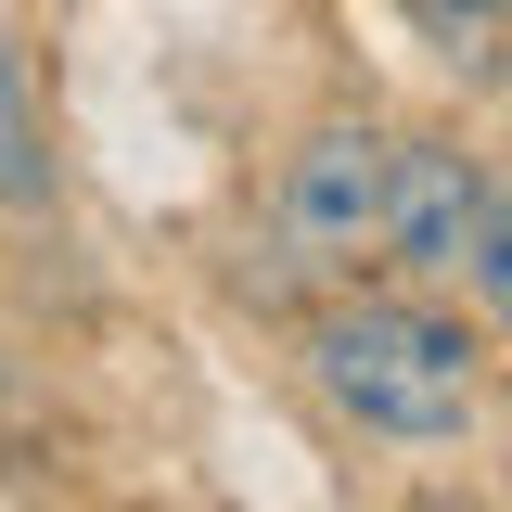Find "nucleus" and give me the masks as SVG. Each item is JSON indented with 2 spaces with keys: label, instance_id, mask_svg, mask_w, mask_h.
<instances>
[{
  "label": "nucleus",
  "instance_id": "nucleus-4",
  "mask_svg": "<svg viewBox=\"0 0 512 512\" xmlns=\"http://www.w3.org/2000/svg\"><path fill=\"white\" fill-rule=\"evenodd\" d=\"M0 205H13V218L52 205V128H39V77H26L13 13H0Z\"/></svg>",
  "mask_w": 512,
  "mask_h": 512
},
{
  "label": "nucleus",
  "instance_id": "nucleus-1",
  "mask_svg": "<svg viewBox=\"0 0 512 512\" xmlns=\"http://www.w3.org/2000/svg\"><path fill=\"white\" fill-rule=\"evenodd\" d=\"M308 384L333 423L384 448H461L487 410V346L436 295H333L308 320Z\"/></svg>",
  "mask_w": 512,
  "mask_h": 512
},
{
  "label": "nucleus",
  "instance_id": "nucleus-5",
  "mask_svg": "<svg viewBox=\"0 0 512 512\" xmlns=\"http://www.w3.org/2000/svg\"><path fill=\"white\" fill-rule=\"evenodd\" d=\"M410 26H423V52L448 64V77H512V0H397Z\"/></svg>",
  "mask_w": 512,
  "mask_h": 512
},
{
  "label": "nucleus",
  "instance_id": "nucleus-3",
  "mask_svg": "<svg viewBox=\"0 0 512 512\" xmlns=\"http://www.w3.org/2000/svg\"><path fill=\"white\" fill-rule=\"evenodd\" d=\"M487 231V167L461 141H397V192H384V269L410 282H461Z\"/></svg>",
  "mask_w": 512,
  "mask_h": 512
},
{
  "label": "nucleus",
  "instance_id": "nucleus-6",
  "mask_svg": "<svg viewBox=\"0 0 512 512\" xmlns=\"http://www.w3.org/2000/svg\"><path fill=\"white\" fill-rule=\"evenodd\" d=\"M461 282H474V308L512 333V180H487V231H474V269H461Z\"/></svg>",
  "mask_w": 512,
  "mask_h": 512
},
{
  "label": "nucleus",
  "instance_id": "nucleus-2",
  "mask_svg": "<svg viewBox=\"0 0 512 512\" xmlns=\"http://www.w3.org/2000/svg\"><path fill=\"white\" fill-rule=\"evenodd\" d=\"M384 192H397V128L372 116H320L295 154H282V192H269V231L244 244V295H295V282H359L384 256Z\"/></svg>",
  "mask_w": 512,
  "mask_h": 512
}]
</instances>
